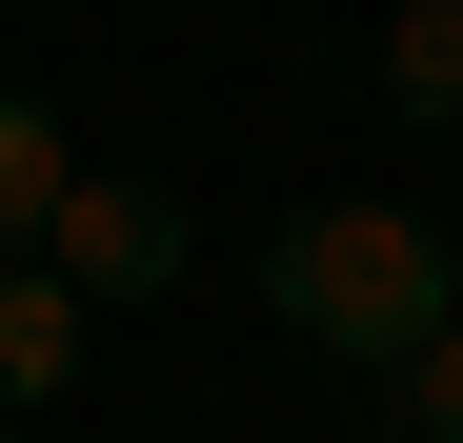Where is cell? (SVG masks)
<instances>
[{
	"instance_id": "277c9868",
	"label": "cell",
	"mask_w": 463,
	"mask_h": 443,
	"mask_svg": "<svg viewBox=\"0 0 463 443\" xmlns=\"http://www.w3.org/2000/svg\"><path fill=\"white\" fill-rule=\"evenodd\" d=\"M61 202H81L61 101H21V81H0V262H41V242H61Z\"/></svg>"
},
{
	"instance_id": "8992f818",
	"label": "cell",
	"mask_w": 463,
	"mask_h": 443,
	"mask_svg": "<svg viewBox=\"0 0 463 443\" xmlns=\"http://www.w3.org/2000/svg\"><path fill=\"white\" fill-rule=\"evenodd\" d=\"M383 423H403V443H463V323L403 363V383H383Z\"/></svg>"
},
{
	"instance_id": "3957f363",
	"label": "cell",
	"mask_w": 463,
	"mask_h": 443,
	"mask_svg": "<svg viewBox=\"0 0 463 443\" xmlns=\"http://www.w3.org/2000/svg\"><path fill=\"white\" fill-rule=\"evenodd\" d=\"M61 383H81V282H41V262H0V423H41Z\"/></svg>"
},
{
	"instance_id": "6da1fadb",
	"label": "cell",
	"mask_w": 463,
	"mask_h": 443,
	"mask_svg": "<svg viewBox=\"0 0 463 443\" xmlns=\"http://www.w3.org/2000/svg\"><path fill=\"white\" fill-rule=\"evenodd\" d=\"M262 323L302 363H343V383H403L463 323V242L423 202H302V222H262Z\"/></svg>"
},
{
	"instance_id": "5b68a950",
	"label": "cell",
	"mask_w": 463,
	"mask_h": 443,
	"mask_svg": "<svg viewBox=\"0 0 463 443\" xmlns=\"http://www.w3.org/2000/svg\"><path fill=\"white\" fill-rule=\"evenodd\" d=\"M383 121L463 141V0H403V21H383Z\"/></svg>"
},
{
	"instance_id": "7a4b0ae2",
	"label": "cell",
	"mask_w": 463,
	"mask_h": 443,
	"mask_svg": "<svg viewBox=\"0 0 463 443\" xmlns=\"http://www.w3.org/2000/svg\"><path fill=\"white\" fill-rule=\"evenodd\" d=\"M182 262H202V222L162 182H101V162H81V202H61V242H41V282H81V303H162Z\"/></svg>"
},
{
	"instance_id": "52a82bcc",
	"label": "cell",
	"mask_w": 463,
	"mask_h": 443,
	"mask_svg": "<svg viewBox=\"0 0 463 443\" xmlns=\"http://www.w3.org/2000/svg\"><path fill=\"white\" fill-rule=\"evenodd\" d=\"M0 443H41V423H0Z\"/></svg>"
}]
</instances>
